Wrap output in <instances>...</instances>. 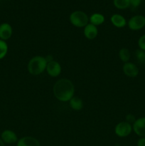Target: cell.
Masks as SVG:
<instances>
[{
  "label": "cell",
  "mask_w": 145,
  "mask_h": 146,
  "mask_svg": "<svg viewBox=\"0 0 145 146\" xmlns=\"http://www.w3.org/2000/svg\"><path fill=\"white\" fill-rule=\"evenodd\" d=\"M53 94L55 98L61 102L69 101L73 97L75 88L72 81L67 78H61L54 84Z\"/></svg>",
  "instance_id": "cell-1"
},
{
  "label": "cell",
  "mask_w": 145,
  "mask_h": 146,
  "mask_svg": "<svg viewBox=\"0 0 145 146\" xmlns=\"http://www.w3.org/2000/svg\"><path fill=\"white\" fill-rule=\"evenodd\" d=\"M47 61L42 56H36L31 58L28 64V71L31 75L37 76L46 69Z\"/></svg>",
  "instance_id": "cell-2"
},
{
  "label": "cell",
  "mask_w": 145,
  "mask_h": 146,
  "mask_svg": "<svg viewBox=\"0 0 145 146\" xmlns=\"http://www.w3.org/2000/svg\"><path fill=\"white\" fill-rule=\"evenodd\" d=\"M70 21L76 27H85L88 24L89 18L83 11H75L70 16Z\"/></svg>",
  "instance_id": "cell-3"
},
{
  "label": "cell",
  "mask_w": 145,
  "mask_h": 146,
  "mask_svg": "<svg viewBox=\"0 0 145 146\" xmlns=\"http://www.w3.org/2000/svg\"><path fill=\"white\" fill-rule=\"evenodd\" d=\"M133 131L132 125L127 121H122L117 124L115 128V133L118 137L125 138L129 135Z\"/></svg>",
  "instance_id": "cell-4"
},
{
  "label": "cell",
  "mask_w": 145,
  "mask_h": 146,
  "mask_svg": "<svg viewBox=\"0 0 145 146\" xmlns=\"http://www.w3.org/2000/svg\"><path fill=\"white\" fill-rule=\"evenodd\" d=\"M128 27L132 31H138L145 27V17L142 15L132 17L128 21Z\"/></svg>",
  "instance_id": "cell-5"
},
{
  "label": "cell",
  "mask_w": 145,
  "mask_h": 146,
  "mask_svg": "<svg viewBox=\"0 0 145 146\" xmlns=\"http://www.w3.org/2000/svg\"><path fill=\"white\" fill-rule=\"evenodd\" d=\"M132 129L140 138L145 137V117L136 119L135 122L132 124Z\"/></svg>",
  "instance_id": "cell-6"
},
{
  "label": "cell",
  "mask_w": 145,
  "mask_h": 146,
  "mask_svg": "<svg viewBox=\"0 0 145 146\" xmlns=\"http://www.w3.org/2000/svg\"><path fill=\"white\" fill-rule=\"evenodd\" d=\"M123 72L127 76L134 78L139 74V68L134 64L131 62L125 63L122 67Z\"/></svg>",
  "instance_id": "cell-7"
},
{
  "label": "cell",
  "mask_w": 145,
  "mask_h": 146,
  "mask_svg": "<svg viewBox=\"0 0 145 146\" xmlns=\"http://www.w3.org/2000/svg\"><path fill=\"white\" fill-rule=\"evenodd\" d=\"M45 70L48 75L51 77H57L61 73V66L59 63L53 60L47 64Z\"/></svg>",
  "instance_id": "cell-8"
},
{
  "label": "cell",
  "mask_w": 145,
  "mask_h": 146,
  "mask_svg": "<svg viewBox=\"0 0 145 146\" xmlns=\"http://www.w3.org/2000/svg\"><path fill=\"white\" fill-rule=\"evenodd\" d=\"M1 137L3 142L7 144L15 143L16 142L18 141L16 134L11 130H5L3 131Z\"/></svg>",
  "instance_id": "cell-9"
},
{
  "label": "cell",
  "mask_w": 145,
  "mask_h": 146,
  "mask_svg": "<svg viewBox=\"0 0 145 146\" xmlns=\"http://www.w3.org/2000/svg\"><path fill=\"white\" fill-rule=\"evenodd\" d=\"M12 27L8 23H4L0 25V39L3 41L9 39L12 35Z\"/></svg>",
  "instance_id": "cell-10"
},
{
  "label": "cell",
  "mask_w": 145,
  "mask_h": 146,
  "mask_svg": "<svg viewBox=\"0 0 145 146\" xmlns=\"http://www.w3.org/2000/svg\"><path fill=\"white\" fill-rule=\"evenodd\" d=\"M16 146H41L36 138L31 136H25L17 141Z\"/></svg>",
  "instance_id": "cell-11"
},
{
  "label": "cell",
  "mask_w": 145,
  "mask_h": 146,
  "mask_svg": "<svg viewBox=\"0 0 145 146\" xmlns=\"http://www.w3.org/2000/svg\"><path fill=\"white\" fill-rule=\"evenodd\" d=\"M98 30L96 26L92 24H88L84 28V35L88 39L92 40L98 36Z\"/></svg>",
  "instance_id": "cell-12"
},
{
  "label": "cell",
  "mask_w": 145,
  "mask_h": 146,
  "mask_svg": "<svg viewBox=\"0 0 145 146\" xmlns=\"http://www.w3.org/2000/svg\"><path fill=\"white\" fill-rule=\"evenodd\" d=\"M110 20L112 24L117 28H123L127 24V21L125 17L120 14H114L111 17Z\"/></svg>",
  "instance_id": "cell-13"
},
{
  "label": "cell",
  "mask_w": 145,
  "mask_h": 146,
  "mask_svg": "<svg viewBox=\"0 0 145 146\" xmlns=\"http://www.w3.org/2000/svg\"><path fill=\"white\" fill-rule=\"evenodd\" d=\"M69 104L71 108L75 111H80L83 108V102L78 97H72L69 101Z\"/></svg>",
  "instance_id": "cell-14"
},
{
  "label": "cell",
  "mask_w": 145,
  "mask_h": 146,
  "mask_svg": "<svg viewBox=\"0 0 145 146\" xmlns=\"http://www.w3.org/2000/svg\"><path fill=\"white\" fill-rule=\"evenodd\" d=\"M90 24L97 27V26L103 24V22L105 21V17L102 14H99V13H95L90 16Z\"/></svg>",
  "instance_id": "cell-15"
},
{
  "label": "cell",
  "mask_w": 145,
  "mask_h": 146,
  "mask_svg": "<svg viewBox=\"0 0 145 146\" xmlns=\"http://www.w3.org/2000/svg\"><path fill=\"white\" fill-rule=\"evenodd\" d=\"M119 56L121 61L127 63L130 59V52L129 49L127 48H122L119 51Z\"/></svg>",
  "instance_id": "cell-16"
},
{
  "label": "cell",
  "mask_w": 145,
  "mask_h": 146,
  "mask_svg": "<svg viewBox=\"0 0 145 146\" xmlns=\"http://www.w3.org/2000/svg\"><path fill=\"white\" fill-rule=\"evenodd\" d=\"M114 5L119 9H125L130 6L129 0H114Z\"/></svg>",
  "instance_id": "cell-17"
},
{
  "label": "cell",
  "mask_w": 145,
  "mask_h": 146,
  "mask_svg": "<svg viewBox=\"0 0 145 146\" xmlns=\"http://www.w3.org/2000/svg\"><path fill=\"white\" fill-rule=\"evenodd\" d=\"M8 51V46L5 41L0 39V59H2L7 55Z\"/></svg>",
  "instance_id": "cell-18"
},
{
  "label": "cell",
  "mask_w": 145,
  "mask_h": 146,
  "mask_svg": "<svg viewBox=\"0 0 145 146\" xmlns=\"http://www.w3.org/2000/svg\"><path fill=\"white\" fill-rule=\"evenodd\" d=\"M135 57L139 63L142 64H145V51L139 48L137 49L135 52Z\"/></svg>",
  "instance_id": "cell-19"
},
{
  "label": "cell",
  "mask_w": 145,
  "mask_h": 146,
  "mask_svg": "<svg viewBox=\"0 0 145 146\" xmlns=\"http://www.w3.org/2000/svg\"><path fill=\"white\" fill-rule=\"evenodd\" d=\"M138 46H139V49L145 51V34L139 37L138 40Z\"/></svg>",
  "instance_id": "cell-20"
},
{
  "label": "cell",
  "mask_w": 145,
  "mask_h": 146,
  "mask_svg": "<svg viewBox=\"0 0 145 146\" xmlns=\"http://www.w3.org/2000/svg\"><path fill=\"white\" fill-rule=\"evenodd\" d=\"M135 121H136L135 116L134 115H132V114L129 113L126 115V121L127 123H130L131 125H132V123L133 124L135 122Z\"/></svg>",
  "instance_id": "cell-21"
},
{
  "label": "cell",
  "mask_w": 145,
  "mask_h": 146,
  "mask_svg": "<svg viewBox=\"0 0 145 146\" xmlns=\"http://www.w3.org/2000/svg\"><path fill=\"white\" fill-rule=\"evenodd\" d=\"M141 1H142V0H129L130 5L134 8H136V7H139L141 4Z\"/></svg>",
  "instance_id": "cell-22"
},
{
  "label": "cell",
  "mask_w": 145,
  "mask_h": 146,
  "mask_svg": "<svg viewBox=\"0 0 145 146\" xmlns=\"http://www.w3.org/2000/svg\"><path fill=\"white\" fill-rule=\"evenodd\" d=\"M136 146H145V137H142L138 140Z\"/></svg>",
  "instance_id": "cell-23"
},
{
  "label": "cell",
  "mask_w": 145,
  "mask_h": 146,
  "mask_svg": "<svg viewBox=\"0 0 145 146\" xmlns=\"http://www.w3.org/2000/svg\"><path fill=\"white\" fill-rule=\"evenodd\" d=\"M45 60H46L47 63H49V62H51V61H53V56L51 55L47 56L45 57Z\"/></svg>",
  "instance_id": "cell-24"
},
{
  "label": "cell",
  "mask_w": 145,
  "mask_h": 146,
  "mask_svg": "<svg viewBox=\"0 0 145 146\" xmlns=\"http://www.w3.org/2000/svg\"><path fill=\"white\" fill-rule=\"evenodd\" d=\"M0 146H5L4 145V143L3 142L1 139H0Z\"/></svg>",
  "instance_id": "cell-25"
}]
</instances>
